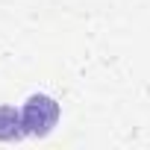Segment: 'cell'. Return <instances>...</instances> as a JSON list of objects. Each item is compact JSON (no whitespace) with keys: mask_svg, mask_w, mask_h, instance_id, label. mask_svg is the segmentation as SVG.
Instances as JSON below:
<instances>
[{"mask_svg":"<svg viewBox=\"0 0 150 150\" xmlns=\"http://www.w3.org/2000/svg\"><path fill=\"white\" fill-rule=\"evenodd\" d=\"M21 118L27 135H47L59 121V103L50 94H30L21 106Z\"/></svg>","mask_w":150,"mask_h":150,"instance_id":"1","label":"cell"},{"mask_svg":"<svg viewBox=\"0 0 150 150\" xmlns=\"http://www.w3.org/2000/svg\"><path fill=\"white\" fill-rule=\"evenodd\" d=\"M24 135H27V129H24L21 109L0 106V141H15V138H24Z\"/></svg>","mask_w":150,"mask_h":150,"instance_id":"2","label":"cell"}]
</instances>
